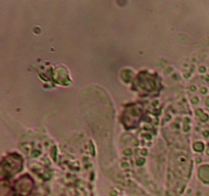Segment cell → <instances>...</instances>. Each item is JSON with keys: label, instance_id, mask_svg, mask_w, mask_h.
Wrapping results in <instances>:
<instances>
[{"label": "cell", "instance_id": "obj_1", "mask_svg": "<svg viewBox=\"0 0 209 196\" xmlns=\"http://www.w3.org/2000/svg\"><path fill=\"white\" fill-rule=\"evenodd\" d=\"M23 168V158L18 154L12 153L3 158L1 163V180L5 181L11 178Z\"/></svg>", "mask_w": 209, "mask_h": 196}, {"label": "cell", "instance_id": "obj_2", "mask_svg": "<svg viewBox=\"0 0 209 196\" xmlns=\"http://www.w3.org/2000/svg\"><path fill=\"white\" fill-rule=\"evenodd\" d=\"M34 182L29 175H24L14 182V189L18 196H28L33 190Z\"/></svg>", "mask_w": 209, "mask_h": 196}, {"label": "cell", "instance_id": "obj_3", "mask_svg": "<svg viewBox=\"0 0 209 196\" xmlns=\"http://www.w3.org/2000/svg\"><path fill=\"white\" fill-rule=\"evenodd\" d=\"M16 194L14 187H11L9 184H5L4 181H2L1 185V196H14Z\"/></svg>", "mask_w": 209, "mask_h": 196}]
</instances>
